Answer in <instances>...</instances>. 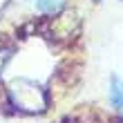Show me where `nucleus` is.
Here are the masks:
<instances>
[{"instance_id":"obj_1","label":"nucleus","mask_w":123,"mask_h":123,"mask_svg":"<svg viewBox=\"0 0 123 123\" xmlns=\"http://www.w3.org/2000/svg\"><path fill=\"white\" fill-rule=\"evenodd\" d=\"M9 98H11L13 107H18V110H23V112H29V114L43 112L47 107V96H45V92L40 90V85L36 81H31V78H25V76L11 81Z\"/></svg>"},{"instance_id":"obj_2","label":"nucleus","mask_w":123,"mask_h":123,"mask_svg":"<svg viewBox=\"0 0 123 123\" xmlns=\"http://www.w3.org/2000/svg\"><path fill=\"white\" fill-rule=\"evenodd\" d=\"M110 103L117 112H123V78L119 74L110 76Z\"/></svg>"},{"instance_id":"obj_3","label":"nucleus","mask_w":123,"mask_h":123,"mask_svg":"<svg viewBox=\"0 0 123 123\" xmlns=\"http://www.w3.org/2000/svg\"><path fill=\"white\" fill-rule=\"evenodd\" d=\"M65 0H34V7L38 9L40 13H47V16H54L63 9Z\"/></svg>"},{"instance_id":"obj_4","label":"nucleus","mask_w":123,"mask_h":123,"mask_svg":"<svg viewBox=\"0 0 123 123\" xmlns=\"http://www.w3.org/2000/svg\"><path fill=\"white\" fill-rule=\"evenodd\" d=\"M11 56H13V47H0V76H2L7 63L11 61Z\"/></svg>"}]
</instances>
